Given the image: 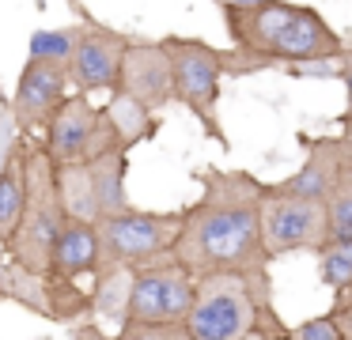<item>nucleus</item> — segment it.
<instances>
[{"label": "nucleus", "mask_w": 352, "mask_h": 340, "mask_svg": "<svg viewBox=\"0 0 352 340\" xmlns=\"http://www.w3.org/2000/svg\"><path fill=\"white\" fill-rule=\"evenodd\" d=\"M201 196L182 208V234L175 246V261L193 280L235 272L250 280H273L261 234V201L269 181L250 170H220L205 166L197 174Z\"/></svg>", "instance_id": "nucleus-1"}, {"label": "nucleus", "mask_w": 352, "mask_h": 340, "mask_svg": "<svg viewBox=\"0 0 352 340\" xmlns=\"http://www.w3.org/2000/svg\"><path fill=\"white\" fill-rule=\"evenodd\" d=\"M228 38L243 57L265 68L322 65L344 57V38L326 23V15L311 4L265 0L254 8H223Z\"/></svg>", "instance_id": "nucleus-2"}, {"label": "nucleus", "mask_w": 352, "mask_h": 340, "mask_svg": "<svg viewBox=\"0 0 352 340\" xmlns=\"http://www.w3.org/2000/svg\"><path fill=\"white\" fill-rule=\"evenodd\" d=\"M186 325L193 340H288L292 329L273 302V280L235 272L197 280V302Z\"/></svg>", "instance_id": "nucleus-3"}, {"label": "nucleus", "mask_w": 352, "mask_h": 340, "mask_svg": "<svg viewBox=\"0 0 352 340\" xmlns=\"http://www.w3.org/2000/svg\"><path fill=\"white\" fill-rule=\"evenodd\" d=\"M23 159H27V208L8 242V253L19 272L50 280L54 249H57L65 223H69V212L61 204L57 163L50 159V151L42 144H23Z\"/></svg>", "instance_id": "nucleus-4"}, {"label": "nucleus", "mask_w": 352, "mask_h": 340, "mask_svg": "<svg viewBox=\"0 0 352 340\" xmlns=\"http://www.w3.org/2000/svg\"><path fill=\"white\" fill-rule=\"evenodd\" d=\"M99 231V276L114 272H137L148 264L175 257L178 234H182V208L178 212H125V216L95 223Z\"/></svg>", "instance_id": "nucleus-5"}, {"label": "nucleus", "mask_w": 352, "mask_h": 340, "mask_svg": "<svg viewBox=\"0 0 352 340\" xmlns=\"http://www.w3.org/2000/svg\"><path fill=\"white\" fill-rule=\"evenodd\" d=\"M163 42L175 65V102H182L201 121V128L212 140H220V148H228V136L220 125V87L228 76V49H216L201 38L182 34H170Z\"/></svg>", "instance_id": "nucleus-6"}, {"label": "nucleus", "mask_w": 352, "mask_h": 340, "mask_svg": "<svg viewBox=\"0 0 352 340\" xmlns=\"http://www.w3.org/2000/svg\"><path fill=\"white\" fill-rule=\"evenodd\" d=\"M42 148L50 151L57 166H84L102 155H114V151H129L118 136L107 106H95L87 95L65 98V106L46 125Z\"/></svg>", "instance_id": "nucleus-7"}, {"label": "nucleus", "mask_w": 352, "mask_h": 340, "mask_svg": "<svg viewBox=\"0 0 352 340\" xmlns=\"http://www.w3.org/2000/svg\"><path fill=\"white\" fill-rule=\"evenodd\" d=\"M261 234L273 261L288 253H318L329 242V208L314 196L284 193L280 185H265L261 201Z\"/></svg>", "instance_id": "nucleus-8"}, {"label": "nucleus", "mask_w": 352, "mask_h": 340, "mask_svg": "<svg viewBox=\"0 0 352 340\" xmlns=\"http://www.w3.org/2000/svg\"><path fill=\"white\" fill-rule=\"evenodd\" d=\"M193 302H197V280L175 257H163V261L133 272L125 321H133V325H186L193 314Z\"/></svg>", "instance_id": "nucleus-9"}, {"label": "nucleus", "mask_w": 352, "mask_h": 340, "mask_svg": "<svg viewBox=\"0 0 352 340\" xmlns=\"http://www.w3.org/2000/svg\"><path fill=\"white\" fill-rule=\"evenodd\" d=\"M129 45H133V38L122 34V30L99 27L91 19L80 23V42L69 65L76 95H91V91H110L114 95L118 83H122V65H125Z\"/></svg>", "instance_id": "nucleus-10"}, {"label": "nucleus", "mask_w": 352, "mask_h": 340, "mask_svg": "<svg viewBox=\"0 0 352 340\" xmlns=\"http://www.w3.org/2000/svg\"><path fill=\"white\" fill-rule=\"evenodd\" d=\"M299 140H303V166H299L296 174L276 181L284 193L326 201L333 189H341L344 181H352V133L299 136Z\"/></svg>", "instance_id": "nucleus-11"}, {"label": "nucleus", "mask_w": 352, "mask_h": 340, "mask_svg": "<svg viewBox=\"0 0 352 340\" xmlns=\"http://www.w3.org/2000/svg\"><path fill=\"white\" fill-rule=\"evenodd\" d=\"M122 95L140 102L144 110H163L175 102V65H170L167 42H152V38H133L129 53L122 65Z\"/></svg>", "instance_id": "nucleus-12"}, {"label": "nucleus", "mask_w": 352, "mask_h": 340, "mask_svg": "<svg viewBox=\"0 0 352 340\" xmlns=\"http://www.w3.org/2000/svg\"><path fill=\"white\" fill-rule=\"evenodd\" d=\"M72 76L69 65H54V60H27L23 76L16 83V95H12V117H16V128L23 133H34V128L50 125L54 113L65 106V91H69Z\"/></svg>", "instance_id": "nucleus-13"}, {"label": "nucleus", "mask_w": 352, "mask_h": 340, "mask_svg": "<svg viewBox=\"0 0 352 340\" xmlns=\"http://www.w3.org/2000/svg\"><path fill=\"white\" fill-rule=\"evenodd\" d=\"M99 272V231L95 223H80L69 219L57 238L54 249V269H50V284H72V280Z\"/></svg>", "instance_id": "nucleus-14"}, {"label": "nucleus", "mask_w": 352, "mask_h": 340, "mask_svg": "<svg viewBox=\"0 0 352 340\" xmlns=\"http://www.w3.org/2000/svg\"><path fill=\"white\" fill-rule=\"evenodd\" d=\"M91 166V181H95V201H99V223L133 212L129 196H125V170H129V151H114V155L95 159Z\"/></svg>", "instance_id": "nucleus-15"}, {"label": "nucleus", "mask_w": 352, "mask_h": 340, "mask_svg": "<svg viewBox=\"0 0 352 340\" xmlns=\"http://www.w3.org/2000/svg\"><path fill=\"white\" fill-rule=\"evenodd\" d=\"M23 208H27V159H23V144H16L8 166L0 170V242L4 246L16 234Z\"/></svg>", "instance_id": "nucleus-16"}, {"label": "nucleus", "mask_w": 352, "mask_h": 340, "mask_svg": "<svg viewBox=\"0 0 352 340\" xmlns=\"http://www.w3.org/2000/svg\"><path fill=\"white\" fill-rule=\"evenodd\" d=\"M57 185H61V204L69 219L80 223H99V201H95L91 166H57Z\"/></svg>", "instance_id": "nucleus-17"}, {"label": "nucleus", "mask_w": 352, "mask_h": 340, "mask_svg": "<svg viewBox=\"0 0 352 340\" xmlns=\"http://www.w3.org/2000/svg\"><path fill=\"white\" fill-rule=\"evenodd\" d=\"M107 113H110V121H114V128H118V136H122L125 148H133V144L148 140V136L155 133V113L144 110L140 102H133V98L122 95V91L110 95Z\"/></svg>", "instance_id": "nucleus-18"}, {"label": "nucleus", "mask_w": 352, "mask_h": 340, "mask_svg": "<svg viewBox=\"0 0 352 340\" xmlns=\"http://www.w3.org/2000/svg\"><path fill=\"white\" fill-rule=\"evenodd\" d=\"M314 257H318V280L329 291H341V287L352 284V242L329 238Z\"/></svg>", "instance_id": "nucleus-19"}, {"label": "nucleus", "mask_w": 352, "mask_h": 340, "mask_svg": "<svg viewBox=\"0 0 352 340\" xmlns=\"http://www.w3.org/2000/svg\"><path fill=\"white\" fill-rule=\"evenodd\" d=\"M80 42V23L69 30H38L31 38V57L34 60H54V65H72V53Z\"/></svg>", "instance_id": "nucleus-20"}, {"label": "nucleus", "mask_w": 352, "mask_h": 340, "mask_svg": "<svg viewBox=\"0 0 352 340\" xmlns=\"http://www.w3.org/2000/svg\"><path fill=\"white\" fill-rule=\"evenodd\" d=\"M329 208V238H344L352 242V181H344L341 189L326 196Z\"/></svg>", "instance_id": "nucleus-21"}, {"label": "nucleus", "mask_w": 352, "mask_h": 340, "mask_svg": "<svg viewBox=\"0 0 352 340\" xmlns=\"http://www.w3.org/2000/svg\"><path fill=\"white\" fill-rule=\"evenodd\" d=\"M118 340H193L190 325H133L122 321Z\"/></svg>", "instance_id": "nucleus-22"}, {"label": "nucleus", "mask_w": 352, "mask_h": 340, "mask_svg": "<svg viewBox=\"0 0 352 340\" xmlns=\"http://www.w3.org/2000/svg\"><path fill=\"white\" fill-rule=\"evenodd\" d=\"M288 340H337V325L329 314L307 317V321H299L288 329Z\"/></svg>", "instance_id": "nucleus-23"}, {"label": "nucleus", "mask_w": 352, "mask_h": 340, "mask_svg": "<svg viewBox=\"0 0 352 340\" xmlns=\"http://www.w3.org/2000/svg\"><path fill=\"white\" fill-rule=\"evenodd\" d=\"M337 325V340H352V284L333 291V306L326 310Z\"/></svg>", "instance_id": "nucleus-24"}, {"label": "nucleus", "mask_w": 352, "mask_h": 340, "mask_svg": "<svg viewBox=\"0 0 352 340\" xmlns=\"http://www.w3.org/2000/svg\"><path fill=\"white\" fill-rule=\"evenodd\" d=\"M337 68H341V83H344V95H349V106L341 110V133H352V45L344 49V57L337 60Z\"/></svg>", "instance_id": "nucleus-25"}, {"label": "nucleus", "mask_w": 352, "mask_h": 340, "mask_svg": "<svg viewBox=\"0 0 352 340\" xmlns=\"http://www.w3.org/2000/svg\"><path fill=\"white\" fill-rule=\"evenodd\" d=\"M72 340H118V337H107L99 325L84 321V325H76V329H72Z\"/></svg>", "instance_id": "nucleus-26"}, {"label": "nucleus", "mask_w": 352, "mask_h": 340, "mask_svg": "<svg viewBox=\"0 0 352 340\" xmlns=\"http://www.w3.org/2000/svg\"><path fill=\"white\" fill-rule=\"evenodd\" d=\"M4 295H12V280L0 272V299H4Z\"/></svg>", "instance_id": "nucleus-27"}]
</instances>
